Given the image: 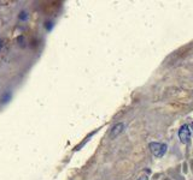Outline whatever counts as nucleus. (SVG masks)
<instances>
[{"instance_id": "f257e3e1", "label": "nucleus", "mask_w": 193, "mask_h": 180, "mask_svg": "<svg viewBox=\"0 0 193 180\" xmlns=\"http://www.w3.org/2000/svg\"><path fill=\"white\" fill-rule=\"evenodd\" d=\"M167 145L165 144H162V143H157V142H152L150 143V149L151 152L156 156V157H162L165 152H167Z\"/></svg>"}, {"instance_id": "f03ea898", "label": "nucleus", "mask_w": 193, "mask_h": 180, "mask_svg": "<svg viewBox=\"0 0 193 180\" xmlns=\"http://www.w3.org/2000/svg\"><path fill=\"white\" fill-rule=\"evenodd\" d=\"M179 138L182 143H188L191 139V130L188 127V125H182L179 130Z\"/></svg>"}, {"instance_id": "7ed1b4c3", "label": "nucleus", "mask_w": 193, "mask_h": 180, "mask_svg": "<svg viewBox=\"0 0 193 180\" xmlns=\"http://www.w3.org/2000/svg\"><path fill=\"white\" fill-rule=\"evenodd\" d=\"M125 130V124L123 122H118L112 128H111V132H110V137L111 138H116L120 133H122V131Z\"/></svg>"}, {"instance_id": "20e7f679", "label": "nucleus", "mask_w": 193, "mask_h": 180, "mask_svg": "<svg viewBox=\"0 0 193 180\" xmlns=\"http://www.w3.org/2000/svg\"><path fill=\"white\" fill-rule=\"evenodd\" d=\"M19 18H21L22 21H24V19L27 18V13H24V12H21V16H19Z\"/></svg>"}, {"instance_id": "39448f33", "label": "nucleus", "mask_w": 193, "mask_h": 180, "mask_svg": "<svg viewBox=\"0 0 193 180\" xmlns=\"http://www.w3.org/2000/svg\"><path fill=\"white\" fill-rule=\"evenodd\" d=\"M1 48H2V41H1V38H0V51H1Z\"/></svg>"}]
</instances>
